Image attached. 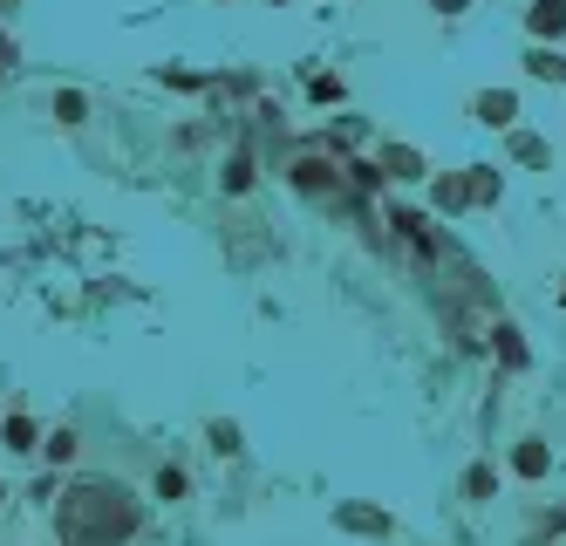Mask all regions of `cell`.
I'll return each instance as SVG.
<instances>
[{
  "label": "cell",
  "mask_w": 566,
  "mask_h": 546,
  "mask_svg": "<svg viewBox=\"0 0 566 546\" xmlns=\"http://www.w3.org/2000/svg\"><path fill=\"white\" fill-rule=\"evenodd\" d=\"M55 526H62V546H123L137 526H144V506H137L123 485L89 478V485H76V492L62 499Z\"/></svg>",
  "instance_id": "1"
},
{
  "label": "cell",
  "mask_w": 566,
  "mask_h": 546,
  "mask_svg": "<svg viewBox=\"0 0 566 546\" xmlns=\"http://www.w3.org/2000/svg\"><path fill=\"white\" fill-rule=\"evenodd\" d=\"M287 185H294V192L301 198H314V205H348V178H341V157L335 164H328V157H294V164H287Z\"/></svg>",
  "instance_id": "2"
},
{
  "label": "cell",
  "mask_w": 566,
  "mask_h": 546,
  "mask_svg": "<svg viewBox=\"0 0 566 546\" xmlns=\"http://www.w3.org/2000/svg\"><path fill=\"white\" fill-rule=\"evenodd\" d=\"M471 110H478V123H491V130H512V123H519V96H512V89H485V96H471Z\"/></svg>",
  "instance_id": "3"
},
{
  "label": "cell",
  "mask_w": 566,
  "mask_h": 546,
  "mask_svg": "<svg viewBox=\"0 0 566 546\" xmlns=\"http://www.w3.org/2000/svg\"><path fill=\"white\" fill-rule=\"evenodd\" d=\"M526 76L532 82H566V48L560 41H532L526 48Z\"/></svg>",
  "instance_id": "4"
},
{
  "label": "cell",
  "mask_w": 566,
  "mask_h": 546,
  "mask_svg": "<svg viewBox=\"0 0 566 546\" xmlns=\"http://www.w3.org/2000/svg\"><path fill=\"white\" fill-rule=\"evenodd\" d=\"M526 28H532V41H560L566 35V0H532Z\"/></svg>",
  "instance_id": "5"
},
{
  "label": "cell",
  "mask_w": 566,
  "mask_h": 546,
  "mask_svg": "<svg viewBox=\"0 0 566 546\" xmlns=\"http://www.w3.org/2000/svg\"><path fill=\"white\" fill-rule=\"evenodd\" d=\"M335 526H348V533H376V540H389V533H396V519H389V512H376V506H341Z\"/></svg>",
  "instance_id": "6"
},
{
  "label": "cell",
  "mask_w": 566,
  "mask_h": 546,
  "mask_svg": "<svg viewBox=\"0 0 566 546\" xmlns=\"http://www.w3.org/2000/svg\"><path fill=\"white\" fill-rule=\"evenodd\" d=\"M512 471H519V478H546V471H553V451H546L539 437H526V444L512 451Z\"/></svg>",
  "instance_id": "7"
},
{
  "label": "cell",
  "mask_w": 566,
  "mask_h": 546,
  "mask_svg": "<svg viewBox=\"0 0 566 546\" xmlns=\"http://www.w3.org/2000/svg\"><path fill=\"white\" fill-rule=\"evenodd\" d=\"M253 178H260V164H253V151H239V157L226 164V171H219V185H226L232 198H239V192H253Z\"/></svg>",
  "instance_id": "8"
},
{
  "label": "cell",
  "mask_w": 566,
  "mask_h": 546,
  "mask_svg": "<svg viewBox=\"0 0 566 546\" xmlns=\"http://www.w3.org/2000/svg\"><path fill=\"white\" fill-rule=\"evenodd\" d=\"M382 171H389V178H423V157H416L410 144H382Z\"/></svg>",
  "instance_id": "9"
},
{
  "label": "cell",
  "mask_w": 566,
  "mask_h": 546,
  "mask_svg": "<svg viewBox=\"0 0 566 546\" xmlns=\"http://www.w3.org/2000/svg\"><path fill=\"white\" fill-rule=\"evenodd\" d=\"M41 451H48V465H76V451H82V437L69 424L62 430H48V437H41Z\"/></svg>",
  "instance_id": "10"
},
{
  "label": "cell",
  "mask_w": 566,
  "mask_h": 546,
  "mask_svg": "<svg viewBox=\"0 0 566 546\" xmlns=\"http://www.w3.org/2000/svg\"><path fill=\"white\" fill-rule=\"evenodd\" d=\"M151 492H157V499H171V506H178V499H185V492H191V478H185V465H157V478H151Z\"/></svg>",
  "instance_id": "11"
},
{
  "label": "cell",
  "mask_w": 566,
  "mask_h": 546,
  "mask_svg": "<svg viewBox=\"0 0 566 546\" xmlns=\"http://www.w3.org/2000/svg\"><path fill=\"white\" fill-rule=\"evenodd\" d=\"M0 437H7V451H35V417H21V410H14V417H7V424H0Z\"/></svg>",
  "instance_id": "12"
},
{
  "label": "cell",
  "mask_w": 566,
  "mask_h": 546,
  "mask_svg": "<svg viewBox=\"0 0 566 546\" xmlns=\"http://www.w3.org/2000/svg\"><path fill=\"white\" fill-rule=\"evenodd\" d=\"M55 117L82 123V117H89V96H82V89H55Z\"/></svg>",
  "instance_id": "13"
},
{
  "label": "cell",
  "mask_w": 566,
  "mask_h": 546,
  "mask_svg": "<svg viewBox=\"0 0 566 546\" xmlns=\"http://www.w3.org/2000/svg\"><path fill=\"white\" fill-rule=\"evenodd\" d=\"M205 437H212V451H219V458H239V451H246V444H239V424H226V417L205 430Z\"/></svg>",
  "instance_id": "14"
},
{
  "label": "cell",
  "mask_w": 566,
  "mask_h": 546,
  "mask_svg": "<svg viewBox=\"0 0 566 546\" xmlns=\"http://www.w3.org/2000/svg\"><path fill=\"white\" fill-rule=\"evenodd\" d=\"M464 492H471V499H491V492H498L491 465H471V471H464Z\"/></svg>",
  "instance_id": "15"
},
{
  "label": "cell",
  "mask_w": 566,
  "mask_h": 546,
  "mask_svg": "<svg viewBox=\"0 0 566 546\" xmlns=\"http://www.w3.org/2000/svg\"><path fill=\"white\" fill-rule=\"evenodd\" d=\"M491 335H498V349H505V362H512V369L526 362V342H519V328H491Z\"/></svg>",
  "instance_id": "16"
},
{
  "label": "cell",
  "mask_w": 566,
  "mask_h": 546,
  "mask_svg": "<svg viewBox=\"0 0 566 546\" xmlns=\"http://www.w3.org/2000/svg\"><path fill=\"white\" fill-rule=\"evenodd\" d=\"M307 96H314V103H341V76H314L307 82Z\"/></svg>",
  "instance_id": "17"
},
{
  "label": "cell",
  "mask_w": 566,
  "mask_h": 546,
  "mask_svg": "<svg viewBox=\"0 0 566 546\" xmlns=\"http://www.w3.org/2000/svg\"><path fill=\"white\" fill-rule=\"evenodd\" d=\"M512 151L526 157V164H539V157H546V144H539V137H512Z\"/></svg>",
  "instance_id": "18"
},
{
  "label": "cell",
  "mask_w": 566,
  "mask_h": 546,
  "mask_svg": "<svg viewBox=\"0 0 566 546\" xmlns=\"http://www.w3.org/2000/svg\"><path fill=\"white\" fill-rule=\"evenodd\" d=\"M7 76H14V41L0 35V82H7Z\"/></svg>",
  "instance_id": "19"
},
{
  "label": "cell",
  "mask_w": 566,
  "mask_h": 546,
  "mask_svg": "<svg viewBox=\"0 0 566 546\" xmlns=\"http://www.w3.org/2000/svg\"><path fill=\"white\" fill-rule=\"evenodd\" d=\"M437 7H444V14H464V0H437Z\"/></svg>",
  "instance_id": "20"
},
{
  "label": "cell",
  "mask_w": 566,
  "mask_h": 546,
  "mask_svg": "<svg viewBox=\"0 0 566 546\" xmlns=\"http://www.w3.org/2000/svg\"><path fill=\"white\" fill-rule=\"evenodd\" d=\"M14 7H21V0H0V14H14Z\"/></svg>",
  "instance_id": "21"
},
{
  "label": "cell",
  "mask_w": 566,
  "mask_h": 546,
  "mask_svg": "<svg viewBox=\"0 0 566 546\" xmlns=\"http://www.w3.org/2000/svg\"><path fill=\"white\" fill-rule=\"evenodd\" d=\"M0 506H7V485H0Z\"/></svg>",
  "instance_id": "22"
}]
</instances>
